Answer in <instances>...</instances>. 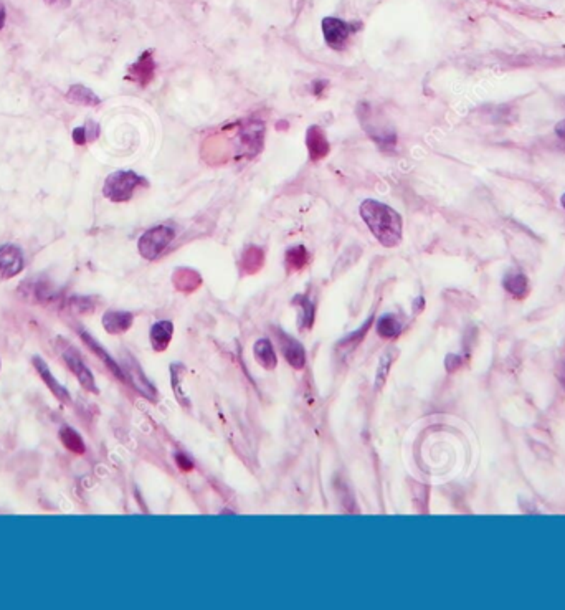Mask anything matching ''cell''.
I'll return each mask as SVG.
<instances>
[{
  "mask_svg": "<svg viewBox=\"0 0 565 610\" xmlns=\"http://www.w3.org/2000/svg\"><path fill=\"white\" fill-rule=\"evenodd\" d=\"M321 28L326 43L336 52H342L349 45L352 35L360 28V23H349L336 17H326L322 18Z\"/></svg>",
  "mask_w": 565,
  "mask_h": 610,
  "instance_id": "6",
  "label": "cell"
},
{
  "mask_svg": "<svg viewBox=\"0 0 565 610\" xmlns=\"http://www.w3.org/2000/svg\"><path fill=\"white\" fill-rule=\"evenodd\" d=\"M359 119L364 131L369 134L372 141L377 142L382 151L385 152H394L396 146V134L389 124L384 121V118H380L374 109H372L367 103L359 104Z\"/></svg>",
  "mask_w": 565,
  "mask_h": 610,
  "instance_id": "2",
  "label": "cell"
},
{
  "mask_svg": "<svg viewBox=\"0 0 565 610\" xmlns=\"http://www.w3.org/2000/svg\"><path fill=\"white\" fill-rule=\"evenodd\" d=\"M25 290H27V296L33 298L35 301L38 303H48L55 300V291L53 286L50 285V283H43V281H35L32 285H23Z\"/></svg>",
  "mask_w": 565,
  "mask_h": 610,
  "instance_id": "25",
  "label": "cell"
},
{
  "mask_svg": "<svg viewBox=\"0 0 565 610\" xmlns=\"http://www.w3.org/2000/svg\"><path fill=\"white\" fill-rule=\"evenodd\" d=\"M43 2L53 9H68L72 5V0H43Z\"/></svg>",
  "mask_w": 565,
  "mask_h": 610,
  "instance_id": "35",
  "label": "cell"
},
{
  "mask_svg": "<svg viewBox=\"0 0 565 610\" xmlns=\"http://www.w3.org/2000/svg\"><path fill=\"white\" fill-rule=\"evenodd\" d=\"M63 359L67 362V366L69 367V371L73 372L74 377L79 380V384L83 385V389H86L88 392H94V394H98V387L96 382H94V377L91 374V371L88 369L86 364L81 361V357L76 351L73 349V347H67V349L63 351Z\"/></svg>",
  "mask_w": 565,
  "mask_h": 610,
  "instance_id": "8",
  "label": "cell"
},
{
  "mask_svg": "<svg viewBox=\"0 0 565 610\" xmlns=\"http://www.w3.org/2000/svg\"><path fill=\"white\" fill-rule=\"evenodd\" d=\"M172 283L176 286L177 291L181 293H192L200 288L202 285V276L200 273L192 270V268L181 266L173 271L172 275Z\"/></svg>",
  "mask_w": 565,
  "mask_h": 610,
  "instance_id": "13",
  "label": "cell"
},
{
  "mask_svg": "<svg viewBox=\"0 0 565 610\" xmlns=\"http://www.w3.org/2000/svg\"><path fill=\"white\" fill-rule=\"evenodd\" d=\"M306 147L309 161L319 162L331 152V144L327 141L326 131L321 126H309L306 131Z\"/></svg>",
  "mask_w": 565,
  "mask_h": 610,
  "instance_id": "9",
  "label": "cell"
},
{
  "mask_svg": "<svg viewBox=\"0 0 565 610\" xmlns=\"http://www.w3.org/2000/svg\"><path fill=\"white\" fill-rule=\"evenodd\" d=\"M23 255L22 250L15 245L0 247V276L12 278L17 276L23 270Z\"/></svg>",
  "mask_w": 565,
  "mask_h": 610,
  "instance_id": "10",
  "label": "cell"
},
{
  "mask_svg": "<svg viewBox=\"0 0 565 610\" xmlns=\"http://www.w3.org/2000/svg\"><path fill=\"white\" fill-rule=\"evenodd\" d=\"M562 205H564V208H565V193L562 196Z\"/></svg>",
  "mask_w": 565,
  "mask_h": 610,
  "instance_id": "38",
  "label": "cell"
},
{
  "mask_svg": "<svg viewBox=\"0 0 565 610\" xmlns=\"http://www.w3.org/2000/svg\"><path fill=\"white\" fill-rule=\"evenodd\" d=\"M126 369L129 372V377H131L132 384L136 385V389L141 392V394L146 395L147 399H154V397H156V390H154V387L151 384H149V380L146 379V377L142 375L141 369H139V367L134 364V362L131 366H127Z\"/></svg>",
  "mask_w": 565,
  "mask_h": 610,
  "instance_id": "26",
  "label": "cell"
},
{
  "mask_svg": "<svg viewBox=\"0 0 565 610\" xmlns=\"http://www.w3.org/2000/svg\"><path fill=\"white\" fill-rule=\"evenodd\" d=\"M154 73H156V62H154L151 50H146V52L127 68L126 78L129 81L139 84L141 88H146L154 79Z\"/></svg>",
  "mask_w": 565,
  "mask_h": 610,
  "instance_id": "7",
  "label": "cell"
},
{
  "mask_svg": "<svg viewBox=\"0 0 565 610\" xmlns=\"http://www.w3.org/2000/svg\"><path fill=\"white\" fill-rule=\"evenodd\" d=\"M147 186L146 179L132 171H116L109 174L104 181L103 196L111 202H127L137 187Z\"/></svg>",
  "mask_w": 565,
  "mask_h": 610,
  "instance_id": "3",
  "label": "cell"
},
{
  "mask_svg": "<svg viewBox=\"0 0 565 610\" xmlns=\"http://www.w3.org/2000/svg\"><path fill=\"white\" fill-rule=\"evenodd\" d=\"M238 154L246 157H255L261 152L265 141V124L258 119H246L236 128Z\"/></svg>",
  "mask_w": 565,
  "mask_h": 610,
  "instance_id": "5",
  "label": "cell"
},
{
  "mask_svg": "<svg viewBox=\"0 0 565 610\" xmlns=\"http://www.w3.org/2000/svg\"><path fill=\"white\" fill-rule=\"evenodd\" d=\"M292 305L301 310L299 312V327L301 329H311L312 322H314V305H312L309 298L306 295H297L292 300Z\"/></svg>",
  "mask_w": 565,
  "mask_h": 610,
  "instance_id": "22",
  "label": "cell"
},
{
  "mask_svg": "<svg viewBox=\"0 0 565 610\" xmlns=\"http://www.w3.org/2000/svg\"><path fill=\"white\" fill-rule=\"evenodd\" d=\"M33 366H35V369H37V372H38V375L42 377L43 379V382L45 384H47V387L50 390H52V394L57 397V399L59 400V402H64V404H69V402H72V399H69V392L64 389V387L59 384V382L55 379V375L52 374V371L48 369V366H47V362H45L43 359H40V357H33Z\"/></svg>",
  "mask_w": 565,
  "mask_h": 610,
  "instance_id": "12",
  "label": "cell"
},
{
  "mask_svg": "<svg viewBox=\"0 0 565 610\" xmlns=\"http://www.w3.org/2000/svg\"><path fill=\"white\" fill-rule=\"evenodd\" d=\"M173 334V324L171 321H159L151 327V344L154 347V351L161 352L166 351L169 344H171Z\"/></svg>",
  "mask_w": 565,
  "mask_h": 610,
  "instance_id": "19",
  "label": "cell"
},
{
  "mask_svg": "<svg viewBox=\"0 0 565 610\" xmlns=\"http://www.w3.org/2000/svg\"><path fill=\"white\" fill-rule=\"evenodd\" d=\"M182 367L181 366H172V387H173V394H176V399L181 402V405L188 407L187 397L183 392L181 390V380H182Z\"/></svg>",
  "mask_w": 565,
  "mask_h": 610,
  "instance_id": "29",
  "label": "cell"
},
{
  "mask_svg": "<svg viewBox=\"0 0 565 610\" xmlns=\"http://www.w3.org/2000/svg\"><path fill=\"white\" fill-rule=\"evenodd\" d=\"M134 316L127 311H108L103 316V326L109 334H122L132 326Z\"/></svg>",
  "mask_w": 565,
  "mask_h": 610,
  "instance_id": "14",
  "label": "cell"
},
{
  "mask_svg": "<svg viewBox=\"0 0 565 610\" xmlns=\"http://www.w3.org/2000/svg\"><path fill=\"white\" fill-rule=\"evenodd\" d=\"M69 310L73 312H76V315H91L96 310V301H94V298L89 296H73L69 298L68 301Z\"/></svg>",
  "mask_w": 565,
  "mask_h": 610,
  "instance_id": "27",
  "label": "cell"
},
{
  "mask_svg": "<svg viewBox=\"0 0 565 610\" xmlns=\"http://www.w3.org/2000/svg\"><path fill=\"white\" fill-rule=\"evenodd\" d=\"M504 288L515 300H524V298L529 295L527 276L523 275V273H509V275L504 278Z\"/></svg>",
  "mask_w": 565,
  "mask_h": 610,
  "instance_id": "21",
  "label": "cell"
},
{
  "mask_svg": "<svg viewBox=\"0 0 565 610\" xmlns=\"http://www.w3.org/2000/svg\"><path fill=\"white\" fill-rule=\"evenodd\" d=\"M173 238H176V230L169 225H157L149 228L147 232L142 233V237L139 238L137 248L142 258L146 260H157L164 252L167 250V247L171 245Z\"/></svg>",
  "mask_w": 565,
  "mask_h": 610,
  "instance_id": "4",
  "label": "cell"
},
{
  "mask_svg": "<svg viewBox=\"0 0 565 610\" xmlns=\"http://www.w3.org/2000/svg\"><path fill=\"white\" fill-rule=\"evenodd\" d=\"M372 321H374V320H372V317H370V320H369V321H367V322H365V324H364V327H360V329H359V331H357V332H354V334H352L350 337H347V339H346L344 342H341V344H342V346H346V344H349V342H350V344H352V346H357V342H359V341L362 339V337H364V336H365V332H367V329H369V327L372 326Z\"/></svg>",
  "mask_w": 565,
  "mask_h": 610,
  "instance_id": "30",
  "label": "cell"
},
{
  "mask_svg": "<svg viewBox=\"0 0 565 610\" xmlns=\"http://www.w3.org/2000/svg\"><path fill=\"white\" fill-rule=\"evenodd\" d=\"M327 86L326 79H316L314 83H312V94L317 98L322 96V93H324V89Z\"/></svg>",
  "mask_w": 565,
  "mask_h": 610,
  "instance_id": "34",
  "label": "cell"
},
{
  "mask_svg": "<svg viewBox=\"0 0 565 610\" xmlns=\"http://www.w3.org/2000/svg\"><path fill=\"white\" fill-rule=\"evenodd\" d=\"M265 265V252L256 245H250L241 253L240 270L243 275H256Z\"/></svg>",
  "mask_w": 565,
  "mask_h": 610,
  "instance_id": "15",
  "label": "cell"
},
{
  "mask_svg": "<svg viewBox=\"0 0 565 610\" xmlns=\"http://www.w3.org/2000/svg\"><path fill=\"white\" fill-rule=\"evenodd\" d=\"M59 440H62L64 448L72 451V453L81 455L84 453V450H86V445H84L81 435H79L76 430L69 429V427H64V429L59 430Z\"/></svg>",
  "mask_w": 565,
  "mask_h": 610,
  "instance_id": "23",
  "label": "cell"
},
{
  "mask_svg": "<svg viewBox=\"0 0 565 610\" xmlns=\"http://www.w3.org/2000/svg\"><path fill=\"white\" fill-rule=\"evenodd\" d=\"M555 132H557V136L560 139H564L565 141V119H562V121H560L557 126H555Z\"/></svg>",
  "mask_w": 565,
  "mask_h": 610,
  "instance_id": "36",
  "label": "cell"
},
{
  "mask_svg": "<svg viewBox=\"0 0 565 610\" xmlns=\"http://www.w3.org/2000/svg\"><path fill=\"white\" fill-rule=\"evenodd\" d=\"M360 217L362 220L375 240L385 248H394L401 242L404 237V220L395 208L387 203H382L374 198H367L360 203Z\"/></svg>",
  "mask_w": 565,
  "mask_h": 610,
  "instance_id": "1",
  "label": "cell"
},
{
  "mask_svg": "<svg viewBox=\"0 0 565 610\" xmlns=\"http://www.w3.org/2000/svg\"><path fill=\"white\" fill-rule=\"evenodd\" d=\"M278 336H280V342H281V351L282 354H285L287 364H290L292 369L299 371L304 367L306 364V352L304 347H302L301 342H297L296 339H292L291 336L285 334V332H278Z\"/></svg>",
  "mask_w": 565,
  "mask_h": 610,
  "instance_id": "11",
  "label": "cell"
},
{
  "mask_svg": "<svg viewBox=\"0 0 565 610\" xmlns=\"http://www.w3.org/2000/svg\"><path fill=\"white\" fill-rule=\"evenodd\" d=\"M394 359H395V357L392 356V354H389V352H385V354L382 356L380 364H379V371H377V375H375V387H377V389H380V387L385 384L387 377H389V369H390L392 362H394Z\"/></svg>",
  "mask_w": 565,
  "mask_h": 610,
  "instance_id": "28",
  "label": "cell"
},
{
  "mask_svg": "<svg viewBox=\"0 0 565 610\" xmlns=\"http://www.w3.org/2000/svg\"><path fill=\"white\" fill-rule=\"evenodd\" d=\"M81 339H83L84 344H86L89 347V349H91L94 352V354H96L99 357V359H101L104 362V364H106L108 369L111 371L113 374L116 375L119 380H122V382L126 380V374H124V371L116 364V362H114V359H111V356H109L108 352L104 351L101 346H99V342H96V339H94V337L89 336L88 332H81Z\"/></svg>",
  "mask_w": 565,
  "mask_h": 610,
  "instance_id": "18",
  "label": "cell"
},
{
  "mask_svg": "<svg viewBox=\"0 0 565 610\" xmlns=\"http://www.w3.org/2000/svg\"><path fill=\"white\" fill-rule=\"evenodd\" d=\"M255 359L258 364H260L263 369L266 371H273L278 364V357L275 354V349H273L271 341L268 339H260L255 344Z\"/></svg>",
  "mask_w": 565,
  "mask_h": 610,
  "instance_id": "20",
  "label": "cell"
},
{
  "mask_svg": "<svg viewBox=\"0 0 565 610\" xmlns=\"http://www.w3.org/2000/svg\"><path fill=\"white\" fill-rule=\"evenodd\" d=\"M311 255L309 252H307L306 247L302 245H296L287 248L285 253V268L287 273H296L304 270V268L309 265Z\"/></svg>",
  "mask_w": 565,
  "mask_h": 610,
  "instance_id": "17",
  "label": "cell"
},
{
  "mask_svg": "<svg viewBox=\"0 0 565 610\" xmlns=\"http://www.w3.org/2000/svg\"><path fill=\"white\" fill-rule=\"evenodd\" d=\"M73 141H74V144H78V146H83V144L88 142V137H86V131H84V126L74 128Z\"/></svg>",
  "mask_w": 565,
  "mask_h": 610,
  "instance_id": "32",
  "label": "cell"
},
{
  "mask_svg": "<svg viewBox=\"0 0 565 610\" xmlns=\"http://www.w3.org/2000/svg\"><path fill=\"white\" fill-rule=\"evenodd\" d=\"M68 103L78 104V106H86V108H94L101 103V99L93 89L84 86V84H73L64 94Z\"/></svg>",
  "mask_w": 565,
  "mask_h": 610,
  "instance_id": "16",
  "label": "cell"
},
{
  "mask_svg": "<svg viewBox=\"0 0 565 610\" xmlns=\"http://www.w3.org/2000/svg\"><path fill=\"white\" fill-rule=\"evenodd\" d=\"M5 20H7V10H5V5L0 2V30L5 27Z\"/></svg>",
  "mask_w": 565,
  "mask_h": 610,
  "instance_id": "37",
  "label": "cell"
},
{
  "mask_svg": "<svg viewBox=\"0 0 565 610\" xmlns=\"http://www.w3.org/2000/svg\"><path fill=\"white\" fill-rule=\"evenodd\" d=\"M84 131H86L88 142H93L99 137V132H101V129H99V124H96L94 121H88L86 124H84Z\"/></svg>",
  "mask_w": 565,
  "mask_h": 610,
  "instance_id": "31",
  "label": "cell"
},
{
  "mask_svg": "<svg viewBox=\"0 0 565 610\" xmlns=\"http://www.w3.org/2000/svg\"><path fill=\"white\" fill-rule=\"evenodd\" d=\"M176 461H177V466H178V468H181L182 471H190V470L193 468L192 460H190V458H187L186 455L178 453V455L176 456Z\"/></svg>",
  "mask_w": 565,
  "mask_h": 610,
  "instance_id": "33",
  "label": "cell"
},
{
  "mask_svg": "<svg viewBox=\"0 0 565 610\" xmlns=\"http://www.w3.org/2000/svg\"><path fill=\"white\" fill-rule=\"evenodd\" d=\"M377 332L384 339H394L401 332V322L396 316H382L379 322H377Z\"/></svg>",
  "mask_w": 565,
  "mask_h": 610,
  "instance_id": "24",
  "label": "cell"
}]
</instances>
